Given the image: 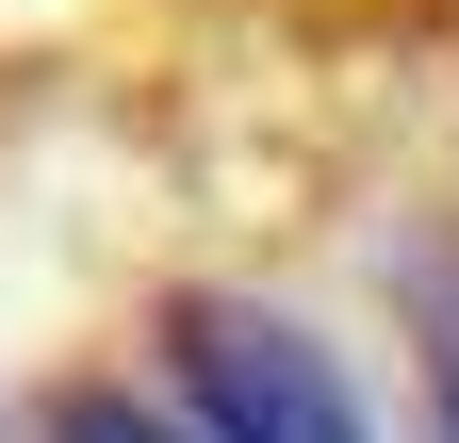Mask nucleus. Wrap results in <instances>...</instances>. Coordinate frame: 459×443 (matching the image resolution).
<instances>
[{
	"label": "nucleus",
	"mask_w": 459,
	"mask_h": 443,
	"mask_svg": "<svg viewBox=\"0 0 459 443\" xmlns=\"http://www.w3.org/2000/svg\"><path fill=\"white\" fill-rule=\"evenodd\" d=\"M427 443H459V296L427 312Z\"/></svg>",
	"instance_id": "3"
},
{
	"label": "nucleus",
	"mask_w": 459,
	"mask_h": 443,
	"mask_svg": "<svg viewBox=\"0 0 459 443\" xmlns=\"http://www.w3.org/2000/svg\"><path fill=\"white\" fill-rule=\"evenodd\" d=\"M49 443H197V427H164V395H132V378H66Z\"/></svg>",
	"instance_id": "2"
},
{
	"label": "nucleus",
	"mask_w": 459,
	"mask_h": 443,
	"mask_svg": "<svg viewBox=\"0 0 459 443\" xmlns=\"http://www.w3.org/2000/svg\"><path fill=\"white\" fill-rule=\"evenodd\" d=\"M148 345H164V395H181L197 443H377L361 378H344L296 312H263V296H230V280H181V296L148 312Z\"/></svg>",
	"instance_id": "1"
}]
</instances>
